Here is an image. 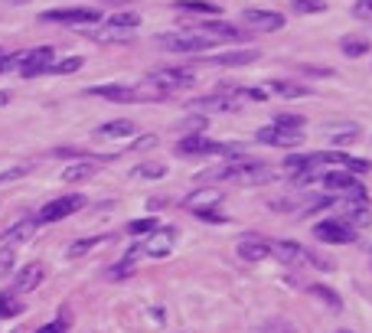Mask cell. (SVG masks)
Returning a JSON list of instances; mask_svg holds the SVG:
<instances>
[{"label":"cell","mask_w":372,"mask_h":333,"mask_svg":"<svg viewBox=\"0 0 372 333\" xmlns=\"http://www.w3.org/2000/svg\"><path fill=\"white\" fill-rule=\"evenodd\" d=\"M98 173V161H78V163H69L66 170H62V180L66 183H82L88 177H95Z\"/></svg>","instance_id":"cell-22"},{"label":"cell","mask_w":372,"mask_h":333,"mask_svg":"<svg viewBox=\"0 0 372 333\" xmlns=\"http://www.w3.org/2000/svg\"><path fill=\"white\" fill-rule=\"evenodd\" d=\"M95 245H102V238H78V242H76V245H72V248H69V258H78V255H85V252H92V248H95Z\"/></svg>","instance_id":"cell-35"},{"label":"cell","mask_w":372,"mask_h":333,"mask_svg":"<svg viewBox=\"0 0 372 333\" xmlns=\"http://www.w3.org/2000/svg\"><path fill=\"white\" fill-rule=\"evenodd\" d=\"M131 134H134V121H128V118H118V121L95 128V137H102V141H118V137H131Z\"/></svg>","instance_id":"cell-17"},{"label":"cell","mask_w":372,"mask_h":333,"mask_svg":"<svg viewBox=\"0 0 372 333\" xmlns=\"http://www.w3.org/2000/svg\"><path fill=\"white\" fill-rule=\"evenodd\" d=\"M29 173V167L27 163H17V167H7V170H0V186L4 183H13V180H20V177H27Z\"/></svg>","instance_id":"cell-38"},{"label":"cell","mask_w":372,"mask_h":333,"mask_svg":"<svg viewBox=\"0 0 372 333\" xmlns=\"http://www.w3.org/2000/svg\"><path fill=\"white\" fill-rule=\"evenodd\" d=\"M340 49H343V56L359 59V56L369 53V39H366V36H343V39H340Z\"/></svg>","instance_id":"cell-25"},{"label":"cell","mask_w":372,"mask_h":333,"mask_svg":"<svg viewBox=\"0 0 372 333\" xmlns=\"http://www.w3.org/2000/svg\"><path fill=\"white\" fill-rule=\"evenodd\" d=\"M82 206H85V196H82V193H66V196L46 203L36 219L39 222H59V219H66V216H72V212H78Z\"/></svg>","instance_id":"cell-7"},{"label":"cell","mask_w":372,"mask_h":333,"mask_svg":"<svg viewBox=\"0 0 372 333\" xmlns=\"http://www.w3.org/2000/svg\"><path fill=\"white\" fill-rule=\"evenodd\" d=\"M78 69H82V59L78 56H69V59H53V62H49V72H53V76H69V72H78Z\"/></svg>","instance_id":"cell-30"},{"label":"cell","mask_w":372,"mask_h":333,"mask_svg":"<svg viewBox=\"0 0 372 333\" xmlns=\"http://www.w3.org/2000/svg\"><path fill=\"white\" fill-rule=\"evenodd\" d=\"M173 10H180V13H193V17H216L219 7L209 4V0H177Z\"/></svg>","instance_id":"cell-23"},{"label":"cell","mask_w":372,"mask_h":333,"mask_svg":"<svg viewBox=\"0 0 372 333\" xmlns=\"http://www.w3.org/2000/svg\"><path fill=\"white\" fill-rule=\"evenodd\" d=\"M200 180H226V183H265L271 180V170L268 163H258V161H232L219 170H206L200 173Z\"/></svg>","instance_id":"cell-1"},{"label":"cell","mask_w":372,"mask_h":333,"mask_svg":"<svg viewBox=\"0 0 372 333\" xmlns=\"http://www.w3.org/2000/svg\"><path fill=\"white\" fill-rule=\"evenodd\" d=\"M343 170L346 173H353V177H359V173H369L372 170V161H359V157H346V163H343Z\"/></svg>","instance_id":"cell-34"},{"label":"cell","mask_w":372,"mask_h":333,"mask_svg":"<svg viewBox=\"0 0 372 333\" xmlns=\"http://www.w3.org/2000/svg\"><path fill=\"white\" fill-rule=\"evenodd\" d=\"M66 330H69V320H66V317H59V320H53V324L39 327L36 333H66Z\"/></svg>","instance_id":"cell-42"},{"label":"cell","mask_w":372,"mask_h":333,"mask_svg":"<svg viewBox=\"0 0 372 333\" xmlns=\"http://www.w3.org/2000/svg\"><path fill=\"white\" fill-rule=\"evenodd\" d=\"M275 128H284V131H301V128H304V118H301V114H275Z\"/></svg>","instance_id":"cell-31"},{"label":"cell","mask_w":372,"mask_h":333,"mask_svg":"<svg viewBox=\"0 0 372 333\" xmlns=\"http://www.w3.org/2000/svg\"><path fill=\"white\" fill-rule=\"evenodd\" d=\"M222 203V193H216V190H200V193H193V196H186L183 200V206L190 212H200V210H216Z\"/></svg>","instance_id":"cell-21"},{"label":"cell","mask_w":372,"mask_h":333,"mask_svg":"<svg viewBox=\"0 0 372 333\" xmlns=\"http://www.w3.org/2000/svg\"><path fill=\"white\" fill-rule=\"evenodd\" d=\"M336 333H350V330H336Z\"/></svg>","instance_id":"cell-45"},{"label":"cell","mask_w":372,"mask_h":333,"mask_svg":"<svg viewBox=\"0 0 372 333\" xmlns=\"http://www.w3.org/2000/svg\"><path fill=\"white\" fill-rule=\"evenodd\" d=\"M13 271V245H0V275Z\"/></svg>","instance_id":"cell-40"},{"label":"cell","mask_w":372,"mask_h":333,"mask_svg":"<svg viewBox=\"0 0 372 333\" xmlns=\"http://www.w3.org/2000/svg\"><path fill=\"white\" fill-rule=\"evenodd\" d=\"M7 102H10V95H7V92H0V108L7 105Z\"/></svg>","instance_id":"cell-44"},{"label":"cell","mask_w":372,"mask_h":333,"mask_svg":"<svg viewBox=\"0 0 372 333\" xmlns=\"http://www.w3.org/2000/svg\"><path fill=\"white\" fill-rule=\"evenodd\" d=\"M17 314H23V301H20L13 291H10V294H0V317L10 320V317H17Z\"/></svg>","instance_id":"cell-28"},{"label":"cell","mask_w":372,"mask_h":333,"mask_svg":"<svg viewBox=\"0 0 372 333\" xmlns=\"http://www.w3.org/2000/svg\"><path fill=\"white\" fill-rule=\"evenodd\" d=\"M56 59V53H53V46H36V49H29V53H23L20 56V72L27 79L33 76H43V72H49V62Z\"/></svg>","instance_id":"cell-8"},{"label":"cell","mask_w":372,"mask_h":333,"mask_svg":"<svg viewBox=\"0 0 372 333\" xmlns=\"http://www.w3.org/2000/svg\"><path fill=\"white\" fill-rule=\"evenodd\" d=\"M310 294L320 297L326 307H333V311H340L343 307V301H340V294H336L333 287H326V285H310Z\"/></svg>","instance_id":"cell-29"},{"label":"cell","mask_w":372,"mask_h":333,"mask_svg":"<svg viewBox=\"0 0 372 333\" xmlns=\"http://www.w3.org/2000/svg\"><path fill=\"white\" fill-rule=\"evenodd\" d=\"M137 177H144V180H160V177H167V167L163 163H144V167H137Z\"/></svg>","instance_id":"cell-33"},{"label":"cell","mask_w":372,"mask_h":333,"mask_svg":"<svg viewBox=\"0 0 372 333\" xmlns=\"http://www.w3.org/2000/svg\"><path fill=\"white\" fill-rule=\"evenodd\" d=\"M261 144H271V147H297L301 144V131H284V128H261V131L255 134Z\"/></svg>","instance_id":"cell-16"},{"label":"cell","mask_w":372,"mask_h":333,"mask_svg":"<svg viewBox=\"0 0 372 333\" xmlns=\"http://www.w3.org/2000/svg\"><path fill=\"white\" fill-rule=\"evenodd\" d=\"M320 180H324L326 190L340 193L343 200H366V186L356 180L353 173H346V170H330L326 177H320Z\"/></svg>","instance_id":"cell-6"},{"label":"cell","mask_w":372,"mask_h":333,"mask_svg":"<svg viewBox=\"0 0 372 333\" xmlns=\"http://www.w3.org/2000/svg\"><path fill=\"white\" fill-rule=\"evenodd\" d=\"M324 134L330 137L333 144H353L356 137H359V124H343V121H330V124H324Z\"/></svg>","instance_id":"cell-19"},{"label":"cell","mask_w":372,"mask_h":333,"mask_svg":"<svg viewBox=\"0 0 372 333\" xmlns=\"http://www.w3.org/2000/svg\"><path fill=\"white\" fill-rule=\"evenodd\" d=\"M167 53H202V49H209L216 39L206 36V33H160L157 36Z\"/></svg>","instance_id":"cell-4"},{"label":"cell","mask_w":372,"mask_h":333,"mask_svg":"<svg viewBox=\"0 0 372 333\" xmlns=\"http://www.w3.org/2000/svg\"><path fill=\"white\" fill-rule=\"evenodd\" d=\"M271 255H277L284 265H310V252H307L301 242H291V238H284V242H271Z\"/></svg>","instance_id":"cell-12"},{"label":"cell","mask_w":372,"mask_h":333,"mask_svg":"<svg viewBox=\"0 0 372 333\" xmlns=\"http://www.w3.org/2000/svg\"><path fill=\"white\" fill-rule=\"evenodd\" d=\"M268 88H271L275 95H284V98H307L310 95V88L294 86V82H268Z\"/></svg>","instance_id":"cell-27"},{"label":"cell","mask_w":372,"mask_h":333,"mask_svg":"<svg viewBox=\"0 0 372 333\" xmlns=\"http://www.w3.org/2000/svg\"><path fill=\"white\" fill-rule=\"evenodd\" d=\"M258 333H297V327L291 324V320H281V317H277V320H268Z\"/></svg>","instance_id":"cell-36"},{"label":"cell","mask_w":372,"mask_h":333,"mask_svg":"<svg viewBox=\"0 0 372 333\" xmlns=\"http://www.w3.org/2000/svg\"><path fill=\"white\" fill-rule=\"evenodd\" d=\"M173 238H177V232H173V229H160V232H157V236H153L151 242H144V248H141V252H147V255H153V258L170 255Z\"/></svg>","instance_id":"cell-20"},{"label":"cell","mask_w":372,"mask_h":333,"mask_svg":"<svg viewBox=\"0 0 372 333\" xmlns=\"http://www.w3.org/2000/svg\"><path fill=\"white\" fill-rule=\"evenodd\" d=\"M314 236L320 238V242H326V245H346V242L356 238V229L343 226L340 219H324L314 226Z\"/></svg>","instance_id":"cell-9"},{"label":"cell","mask_w":372,"mask_h":333,"mask_svg":"<svg viewBox=\"0 0 372 333\" xmlns=\"http://www.w3.org/2000/svg\"><path fill=\"white\" fill-rule=\"evenodd\" d=\"M291 10H297V13H324L326 4L324 0H291Z\"/></svg>","instance_id":"cell-32"},{"label":"cell","mask_w":372,"mask_h":333,"mask_svg":"<svg viewBox=\"0 0 372 333\" xmlns=\"http://www.w3.org/2000/svg\"><path fill=\"white\" fill-rule=\"evenodd\" d=\"M118 4H124V0H118Z\"/></svg>","instance_id":"cell-46"},{"label":"cell","mask_w":372,"mask_h":333,"mask_svg":"<svg viewBox=\"0 0 372 333\" xmlns=\"http://www.w3.org/2000/svg\"><path fill=\"white\" fill-rule=\"evenodd\" d=\"M43 278H46V268L39 265V261L27 265L23 271L13 275V294H29V291H36V287L43 285Z\"/></svg>","instance_id":"cell-14"},{"label":"cell","mask_w":372,"mask_h":333,"mask_svg":"<svg viewBox=\"0 0 372 333\" xmlns=\"http://www.w3.org/2000/svg\"><path fill=\"white\" fill-rule=\"evenodd\" d=\"M147 82L167 95V92H173V88H190L193 82H196V72L186 69V66H163V69H153L151 76H147Z\"/></svg>","instance_id":"cell-3"},{"label":"cell","mask_w":372,"mask_h":333,"mask_svg":"<svg viewBox=\"0 0 372 333\" xmlns=\"http://www.w3.org/2000/svg\"><path fill=\"white\" fill-rule=\"evenodd\" d=\"M131 275H134V258H124L121 265H115L111 271H108L111 281H121V278H131Z\"/></svg>","instance_id":"cell-39"},{"label":"cell","mask_w":372,"mask_h":333,"mask_svg":"<svg viewBox=\"0 0 372 333\" xmlns=\"http://www.w3.org/2000/svg\"><path fill=\"white\" fill-rule=\"evenodd\" d=\"M88 95L108 98V102H118V105H128V102H160L163 92L160 88H137V86H92Z\"/></svg>","instance_id":"cell-2"},{"label":"cell","mask_w":372,"mask_h":333,"mask_svg":"<svg viewBox=\"0 0 372 333\" xmlns=\"http://www.w3.org/2000/svg\"><path fill=\"white\" fill-rule=\"evenodd\" d=\"M235 248H239V258H245V261H261L271 255V242L261 236H242Z\"/></svg>","instance_id":"cell-15"},{"label":"cell","mask_w":372,"mask_h":333,"mask_svg":"<svg viewBox=\"0 0 372 333\" xmlns=\"http://www.w3.org/2000/svg\"><path fill=\"white\" fill-rule=\"evenodd\" d=\"M177 154H186V157H200V154H242V147H235V144H222V141H206V137H200V134H190V137H183L180 144H177Z\"/></svg>","instance_id":"cell-5"},{"label":"cell","mask_w":372,"mask_h":333,"mask_svg":"<svg viewBox=\"0 0 372 333\" xmlns=\"http://www.w3.org/2000/svg\"><path fill=\"white\" fill-rule=\"evenodd\" d=\"M193 216L202 222H226V216H222L219 210H200V212H193Z\"/></svg>","instance_id":"cell-43"},{"label":"cell","mask_w":372,"mask_h":333,"mask_svg":"<svg viewBox=\"0 0 372 333\" xmlns=\"http://www.w3.org/2000/svg\"><path fill=\"white\" fill-rule=\"evenodd\" d=\"M137 23H141V13H134V10H121V13L108 17V27L111 29H134Z\"/></svg>","instance_id":"cell-26"},{"label":"cell","mask_w":372,"mask_h":333,"mask_svg":"<svg viewBox=\"0 0 372 333\" xmlns=\"http://www.w3.org/2000/svg\"><path fill=\"white\" fill-rule=\"evenodd\" d=\"M242 23L255 33H271L284 27V17L277 10H242Z\"/></svg>","instance_id":"cell-11"},{"label":"cell","mask_w":372,"mask_h":333,"mask_svg":"<svg viewBox=\"0 0 372 333\" xmlns=\"http://www.w3.org/2000/svg\"><path fill=\"white\" fill-rule=\"evenodd\" d=\"M202 33L212 36L216 43H219V39H242V29L232 27V23H222V20H209V23H202Z\"/></svg>","instance_id":"cell-24"},{"label":"cell","mask_w":372,"mask_h":333,"mask_svg":"<svg viewBox=\"0 0 372 333\" xmlns=\"http://www.w3.org/2000/svg\"><path fill=\"white\" fill-rule=\"evenodd\" d=\"M209 66H226V69H235V66H248V62H258V53L255 49H239V53H222V56H212L206 59Z\"/></svg>","instance_id":"cell-18"},{"label":"cell","mask_w":372,"mask_h":333,"mask_svg":"<svg viewBox=\"0 0 372 333\" xmlns=\"http://www.w3.org/2000/svg\"><path fill=\"white\" fill-rule=\"evenodd\" d=\"M36 226H39L36 216H23V219H17L10 229H4L0 245H20V242H29V238L36 236Z\"/></svg>","instance_id":"cell-13"},{"label":"cell","mask_w":372,"mask_h":333,"mask_svg":"<svg viewBox=\"0 0 372 333\" xmlns=\"http://www.w3.org/2000/svg\"><path fill=\"white\" fill-rule=\"evenodd\" d=\"M128 232H131V236H147V232H157V219H151V216H147V219H134L131 226H128Z\"/></svg>","instance_id":"cell-37"},{"label":"cell","mask_w":372,"mask_h":333,"mask_svg":"<svg viewBox=\"0 0 372 333\" xmlns=\"http://www.w3.org/2000/svg\"><path fill=\"white\" fill-rule=\"evenodd\" d=\"M39 20H46V23H98L102 13L88 7H66V10H46V13H39Z\"/></svg>","instance_id":"cell-10"},{"label":"cell","mask_w":372,"mask_h":333,"mask_svg":"<svg viewBox=\"0 0 372 333\" xmlns=\"http://www.w3.org/2000/svg\"><path fill=\"white\" fill-rule=\"evenodd\" d=\"M353 17H356V20H366V23H372V0H356Z\"/></svg>","instance_id":"cell-41"}]
</instances>
